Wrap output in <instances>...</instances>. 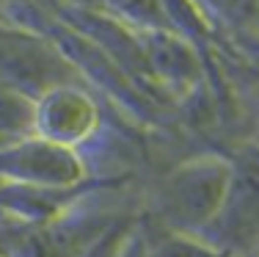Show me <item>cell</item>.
Returning <instances> with one entry per match:
<instances>
[{"mask_svg":"<svg viewBox=\"0 0 259 257\" xmlns=\"http://www.w3.org/2000/svg\"><path fill=\"white\" fill-rule=\"evenodd\" d=\"M72 61L47 39L0 25V86L9 91L39 100L55 86L72 83Z\"/></svg>","mask_w":259,"mask_h":257,"instance_id":"cell-1","label":"cell"},{"mask_svg":"<svg viewBox=\"0 0 259 257\" xmlns=\"http://www.w3.org/2000/svg\"><path fill=\"white\" fill-rule=\"evenodd\" d=\"M229 188V171L215 161L185 166L163 182L157 210L177 227H199L221 210Z\"/></svg>","mask_w":259,"mask_h":257,"instance_id":"cell-2","label":"cell"},{"mask_svg":"<svg viewBox=\"0 0 259 257\" xmlns=\"http://www.w3.org/2000/svg\"><path fill=\"white\" fill-rule=\"evenodd\" d=\"M0 174L41 188H61L75 186L83 177V163L72 146L47 141L41 136H25L9 146H0Z\"/></svg>","mask_w":259,"mask_h":257,"instance_id":"cell-3","label":"cell"},{"mask_svg":"<svg viewBox=\"0 0 259 257\" xmlns=\"http://www.w3.org/2000/svg\"><path fill=\"white\" fill-rule=\"evenodd\" d=\"M97 102L75 83L55 86L33 102V130L47 141L64 146L89 138L97 127Z\"/></svg>","mask_w":259,"mask_h":257,"instance_id":"cell-4","label":"cell"},{"mask_svg":"<svg viewBox=\"0 0 259 257\" xmlns=\"http://www.w3.org/2000/svg\"><path fill=\"white\" fill-rule=\"evenodd\" d=\"M221 216H226V238L237 243H248L259 232V163H248L229 177Z\"/></svg>","mask_w":259,"mask_h":257,"instance_id":"cell-5","label":"cell"},{"mask_svg":"<svg viewBox=\"0 0 259 257\" xmlns=\"http://www.w3.org/2000/svg\"><path fill=\"white\" fill-rule=\"evenodd\" d=\"M141 56H144L146 69H152L157 78L171 83L188 86L199 78V64L190 53L188 45H182L180 36L171 30H146L141 36Z\"/></svg>","mask_w":259,"mask_h":257,"instance_id":"cell-6","label":"cell"},{"mask_svg":"<svg viewBox=\"0 0 259 257\" xmlns=\"http://www.w3.org/2000/svg\"><path fill=\"white\" fill-rule=\"evenodd\" d=\"M100 6H108L133 25H141L146 30H171L165 0H100Z\"/></svg>","mask_w":259,"mask_h":257,"instance_id":"cell-7","label":"cell"},{"mask_svg":"<svg viewBox=\"0 0 259 257\" xmlns=\"http://www.w3.org/2000/svg\"><path fill=\"white\" fill-rule=\"evenodd\" d=\"M221 6V11H226L229 17L240 22H256L259 20V0H212Z\"/></svg>","mask_w":259,"mask_h":257,"instance_id":"cell-8","label":"cell"},{"mask_svg":"<svg viewBox=\"0 0 259 257\" xmlns=\"http://www.w3.org/2000/svg\"><path fill=\"white\" fill-rule=\"evenodd\" d=\"M3 6H6V0H0V14H3Z\"/></svg>","mask_w":259,"mask_h":257,"instance_id":"cell-9","label":"cell"}]
</instances>
